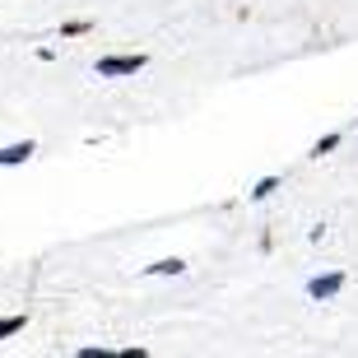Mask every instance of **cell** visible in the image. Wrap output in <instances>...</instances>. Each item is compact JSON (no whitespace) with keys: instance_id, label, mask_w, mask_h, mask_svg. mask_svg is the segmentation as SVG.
I'll return each mask as SVG.
<instances>
[{"instance_id":"2","label":"cell","mask_w":358,"mask_h":358,"mask_svg":"<svg viewBox=\"0 0 358 358\" xmlns=\"http://www.w3.org/2000/svg\"><path fill=\"white\" fill-rule=\"evenodd\" d=\"M340 289H345V275H340V270H331V275H317L312 284H307V293H312L317 303H326V298H335Z\"/></svg>"},{"instance_id":"8","label":"cell","mask_w":358,"mask_h":358,"mask_svg":"<svg viewBox=\"0 0 358 358\" xmlns=\"http://www.w3.org/2000/svg\"><path fill=\"white\" fill-rule=\"evenodd\" d=\"M19 331H24V317H0V340H10Z\"/></svg>"},{"instance_id":"4","label":"cell","mask_w":358,"mask_h":358,"mask_svg":"<svg viewBox=\"0 0 358 358\" xmlns=\"http://www.w3.org/2000/svg\"><path fill=\"white\" fill-rule=\"evenodd\" d=\"M182 270H186L182 256H168V261H154V266H149V275H182Z\"/></svg>"},{"instance_id":"6","label":"cell","mask_w":358,"mask_h":358,"mask_svg":"<svg viewBox=\"0 0 358 358\" xmlns=\"http://www.w3.org/2000/svg\"><path fill=\"white\" fill-rule=\"evenodd\" d=\"M84 33H93V24H89V19H70V24L61 28V38H84Z\"/></svg>"},{"instance_id":"1","label":"cell","mask_w":358,"mask_h":358,"mask_svg":"<svg viewBox=\"0 0 358 358\" xmlns=\"http://www.w3.org/2000/svg\"><path fill=\"white\" fill-rule=\"evenodd\" d=\"M98 80H126V75H140V70H145V56L135 52V56H103V61H98Z\"/></svg>"},{"instance_id":"7","label":"cell","mask_w":358,"mask_h":358,"mask_svg":"<svg viewBox=\"0 0 358 358\" xmlns=\"http://www.w3.org/2000/svg\"><path fill=\"white\" fill-rule=\"evenodd\" d=\"M331 149H340V135H321L317 145H312V159H321V154H331Z\"/></svg>"},{"instance_id":"5","label":"cell","mask_w":358,"mask_h":358,"mask_svg":"<svg viewBox=\"0 0 358 358\" xmlns=\"http://www.w3.org/2000/svg\"><path fill=\"white\" fill-rule=\"evenodd\" d=\"M279 191V177H261V182L252 186V200H266V196H275Z\"/></svg>"},{"instance_id":"3","label":"cell","mask_w":358,"mask_h":358,"mask_svg":"<svg viewBox=\"0 0 358 358\" xmlns=\"http://www.w3.org/2000/svg\"><path fill=\"white\" fill-rule=\"evenodd\" d=\"M33 154H38V145H33V140H19V145H5V149H0V168H19V163H28Z\"/></svg>"}]
</instances>
